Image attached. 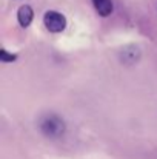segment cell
Wrapping results in <instances>:
<instances>
[{
    "instance_id": "6da1fadb",
    "label": "cell",
    "mask_w": 157,
    "mask_h": 159,
    "mask_svg": "<svg viewBox=\"0 0 157 159\" xmlns=\"http://www.w3.org/2000/svg\"><path fill=\"white\" fill-rule=\"evenodd\" d=\"M39 127H40V131L50 139H57V138L63 136V133L66 130L65 120L57 114H45L40 119Z\"/></svg>"
},
{
    "instance_id": "7a4b0ae2",
    "label": "cell",
    "mask_w": 157,
    "mask_h": 159,
    "mask_svg": "<svg viewBox=\"0 0 157 159\" xmlns=\"http://www.w3.org/2000/svg\"><path fill=\"white\" fill-rule=\"evenodd\" d=\"M43 23L48 31L51 33H62L66 26V19L59 11H46L43 16Z\"/></svg>"
},
{
    "instance_id": "3957f363",
    "label": "cell",
    "mask_w": 157,
    "mask_h": 159,
    "mask_svg": "<svg viewBox=\"0 0 157 159\" xmlns=\"http://www.w3.org/2000/svg\"><path fill=\"white\" fill-rule=\"evenodd\" d=\"M33 17H34V11H33V8H31V6L23 5V6H20V8H19L17 19H19L20 26H23V28L29 26V23L33 22Z\"/></svg>"
},
{
    "instance_id": "277c9868",
    "label": "cell",
    "mask_w": 157,
    "mask_h": 159,
    "mask_svg": "<svg viewBox=\"0 0 157 159\" xmlns=\"http://www.w3.org/2000/svg\"><path fill=\"white\" fill-rule=\"evenodd\" d=\"M120 57H122V62H125V63H128V65L136 63V62L139 60V57H140V50H139L137 47H134V45L126 47L125 50H122Z\"/></svg>"
},
{
    "instance_id": "5b68a950",
    "label": "cell",
    "mask_w": 157,
    "mask_h": 159,
    "mask_svg": "<svg viewBox=\"0 0 157 159\" xmlns=\"http://www.w3.org/2000/svg\"><path fill=\"white\" fill-rule=\"evenodd\" d=\"M93 2V5H94V8H96V11L102 16V17H106V16H109L111 12H112V2L111 0H91Z\"/></svg>"
},
{
    "instance_id": "8992f818",
    "label": "cell",
    "mask_w": 157,
    "mask_h": 159,
    "mask_svg": "<svg viewBox=\"0 0 157 159\" xmlns=\"http://www.w3.org/2000/svg\"><path fill=\"white\" fill-rule=\"evenodd\" d=\"M15 59H17L15 54H9L6 50H0V60H2V62L8 63V62H14Z\"/></svg>"
}]
</instances>
